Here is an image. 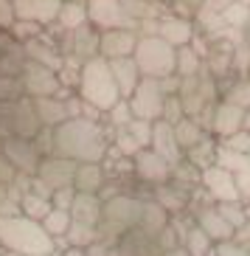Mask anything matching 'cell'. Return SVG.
I'll use <instances>...</instances> for the list:
<instances>
[{
    "instance_id": "obj_44",
    "label": "cell",
    "mask_w": 250,
    "mask_h": 256,
    "mask_svg": "<svg viewBox=\"0 0 250 256\" xmlns=\"http://www.w3.org/2000/svg\"><path fill=\"white\" fill-rule=\"evenodd\" d=\"M245 206H248V220H250V203H245Z\"/></svg>"
},
{
    "instance_id": "obj_13",
    "label": "cell",
    "mask_w": 250,
    "mask_h": 256,
    "mask_svg": "<svg viewBox=\"0 0 250 256\" xmlns=\"http://www.w3.org/2000/svg\"><path fill=\"white\" fill-rule=\"evenodd\" d=\"M138 34L132 28H104L99 31V56L107 62L127 60L135 54Z\"/></svg>"
},
{
    "instance_id": "obj_40",
    "label": "cell",
    "mask_w": 250,
    "mask_h": 256,
    "mask_svg": "<svg viewBox=\"0 0 250 256\" xmlns=\"http://www.w3.org/2000/svg\"><path fill=\"white\" fill-rule=\"evenodd\" d=\"M217 256H250V254H248V248L236 245L234 240H228V242H220V245H217Z\"/></svg>"
},
{
    "instance_id": "obj_38",
    "label": "cell",
    "mask_w": 250,
    "mask_h": 256,
    "mask_svg": "<svg viewBox=\"0 0 250 256\" xmlns=\"http://www.w3.org/2000/svg\"><path fill=\"white\" fill-rule=\"evenodd\" d=\"M234 178H236V188H239L242 203H250V164L245 166V169H239Z\"/></svg>"
},
{
    "instance_id": "obj_34",
    "label": "cell",
    "mask_w": 250,
    "mask_h": 256,
    "mask_svg": "<svg viewBox=\"0 0 250 256\" xmlns=\"http://www.w3.org/2000/svg\"><path fill=\"white\" fill-rule=\"evenodd\" d=\"M23 96H25V90H23L20 76H0V102L3 104H11V102H17Z\"/></svg>"
},
{
    "instance_id": "obj_9",
    "label": "cell",
    "mask_w": 250,
    "mask_h": 256,
    "mask_svg": "<svg viewBox=\"0 0 250 256\" xmlns=\"http://www.w3.org/2000/svg\"><path fill=\"white\" fill-rule=\"evenodd\" d=\"M20 82H23L25 96H31V98L62 96V79H59V74L51 70V68H45V65H39V62H31L28 60L23 76H20Z\"/></svg>"
},
{
    "instance_id": "obj_35",
    "label": "cell",
    "mask_w": 250,
    "mask_h": 256,
    "mask_svg": "<svg viewBox=\"0 0 250 256\" xmlns=\"http://www.w3.org/2000/svg\"><path fill=\"white\" fill-rule=\"evenodd\" d=\"M107 118H110V124H113L115 130H124L129 124V121L135 118V116H132V107H129V102L127 98H121V102H118V104L113 107V110H107Z\"/></svg>"
},
{
    "instance_id": "obj_18",
    "label": "cell",
    "mask_w": 250,
    "mask_h": 256,
    "mask_svg": "<svg viewBox=\"0 0 250 256\" xmlns=\"http://www.w3.org/2000/svg\"><path fill=\"white\" fill-rule=\"evenodd\" d=\"M34 102V110H37V118L42 121V127H59L62 121L73 118L70 113V102L62 96H39V98H31Z\"/></svg>"
},
{
    "instance_id": "obj_19",
    "label": "cell",
    "mask_w": 250,
    "mask_h": 256,
    "mask_svg": "<svg viewBox=\"0 0 250 256\" xmlns=\"http://www.w3.org/2000/svg\"><path fill=\"white\" fill-rule=\"evenodd\" d=\"M107 183V172L101 160H84L76 164V174H73V188L84 192V194H101Z\"/></svg>"
},
{
    "instance_id": "obj_22",
    "label": "cell",
    "mask_w": 250,
    "mask_h": 256,
    "mask_svg": "<svg viewBox=\"0 0 250 256\" xmlns=\"http://www.w3.org/2000/svg\"><path fill=\"white\" fill-rule=\"evenodd\" d=\"M23 51H25V56H28L31 62H39V65H45V68L56 70V74H59L62 65H65V56H62L59 48H53L51 42H45V40H39V37L25 40Z\"/></svg>"
},
{
    "instance_id": "obj_26",
    "label": "cell",
    "mask_w": 250,
    "mask_h": 256,
    "mask_svg": "<svg viewBox=\"0 0 250 256\" xmlns=\"http://www.w3.org/2000/svg\"><path fill=\"white\" fill-rule=\"evenodd\" d=\"M205 136H208V127H203V121H200V118L183 116L180 121H175V138H177V144H180L183 152L194 150Z\"/></svg>"
},
{
    "instance_id": "obj_43",
    "label": "cell",
    "mask_w": 250,
    "mask_h": 256,
    "mask_svg": "<svg viewBox=\"0 0 250 256\" xmlns=\"http://www.w3.org/2000/svg\"><path fill=\"white\" fill-rule=\"evenodd\" d=\"M245 130L250 132V110H248V118H245Z\"/></svg>"
},
{
    "instance_id": "obj_41",
    "label": "cell",
    "mask_w": 250,
    "mask_h": 256,
    "mask_svg": "<svg viewBox=\"0 0 250 256\" xmlns=\"http://www.w3.org/2000/svg\"><path fill=\"white\" fill-rule=\"evenodd\" d=\"M234 242H236V245H242V248H245V245H250V220L234 231Z\"/></svg>"
},
{
    "instance_id": "obj_45",
    "label": "cell",
    "mask_w": 250,
    "mask_h": 256,
    "mask_svg": "<svg viewBox=\"0 0 250 256\" xmlns=\"http://www.w3.org/2000/svg\"><path fill=\"white\" fill-rule=\"evenodd\" d=\"M245 248H248V254H250V245H245Z\"/></svg>"
},
{
    "instance_id": "obj_23",
    "label": "cell",
    "mask_w": 250,
    "mask_h": 256,
    "mask_svg": "<svg viewBox=\"0 0 250 256\" xmlns=\"http://www.w3.org/2000/svg\"><path fill=\"white\" fill-rule=\"evenodd\" d=\"M110 70H113V76H115V84H118L121 98L132 96V93H135V88L141 84V79H144L132 56H127V60H113V62H110Z\"/></svg>"
},
{
    "instance_id": "obj_16",
    "label": "cell",
    "mask_w": 250,
    "mask_h": 256,
    "mask_svg": "<svg viewBox=\"0 0 250 256\" xmlns=\"http://www.w3.org/2000/svg\"><path fill=\"white\" fill-rule=\"evenodd\" d=\"M191 217H194V222H197L217 245L234 240V228L228 226V220L222 217L220 208H217V203H211V200H208L205 206H197V211H191Z\"/></svg>"
},
{
    "instance_id": "obj_5",
    "label": "cell",
    "mask_w": 250,
    "mask_h": 256,
    "mask_svg": "<svg viewBox=\"0 0 250 256\" xmlns=\"http://www.w3.org/2000/svg\"><path fill=\"white\" fill-rule=\"evenodd\" d=\"M132 107V116L144 121H158L163 118V104H166V90L160 79H141V84L135 88V93L127 98Z\"/></svg>"
},
{
    "instance_id": "obj_14",
    "label": "cell",
    "mask_w": 250,
    "mask_h": 256,
    "mask_svg": "<svg viewBox=\"0 0 250 256\" xmlns=\"http://www.w3.org/2000/svg\"><path fill=\"white\" fill-rule=\"evenodd\" d=\"M113 248H115V256H163L158 234H149L138 226L124 231Z\"/></svg>"
},
{
    "instance_id": "obj_7",
    "label": "cell",
    "mask_w": 250,
    "mask_h": 256,
    "mask_svg": "<svg viewBox=\"0 0 250 256\" xmlns=\"http://www.w3.org/2000/svg\"><path fill=\"white\" fill-rule=\"evenodd\" d=\"M3 158L14 166V172L23 174H37L39 160H42V152L37 150V141L34 138H20V136H6L3 138Z\"/></svg>"
},
{
    "instance_id": "obj_28",
    "label": "cell",
    "mask_w": 250,
    "mask_h": 256,
    "mask_svg": "<svg viewBox=\"0 0 250 256\" xmlns=\"http://www.w3.org/2000/svg\"><path fill=\"white\" fill-rule=\"evenodd\" d=\"M56 23H59L62 31H76L82 26H87V3L84 0H65Z\"/></svg>"
},
{
    "instance_id": "obj_6",
    "label": "cell",
    "mask_w": 250,
    "mask_h": 256,
    "mask_svg": "<svg viewBox=\"0 0 250 256\" xmlns=\"http://www.w3.org/2000/svg\"><path fill=\"white\" fill-rule=\"evenodd\" d=\"M87 3V23L93 28H138V23L127 14L121 0H84Z\"/></svg>"
},
{
    "instance_id": "obj_3",
    "label": "cell",
    "mask_w": 250,
    "mask_h": 256,
    "mask_svg": "<svg viewBox=\"0 0 250 256\" xmlns=\"http://www.w3.org/2000/svg\"><path fill=\"white\" fill-rule=\"evenodd\" d=\"M141 211H144V200H141V197L127 194V192L110 194L104 200V208H101L99 240L104 242V245H115L124 231H129V228L138 226Z\"/></svg>"
},
{
    "instance_id": "obj_21",
    "label": "cell",
    "mask_w": 250,
    "mask_h": 256,
    "mask_svg": "<svg viewBox=\"0 0 250 256\" xmlns=\"http://www.w3.org/2000/svg\"><path fill=\"white\" fill-rule=\"evenodd\" d=\"M158 37H163L169 46L175 48H183V46H191L194 40V26L186 20V17H163L158 20Z\"/></svg>"
},
{
    "instance_id": "obj_11",
    "label": "cell",
    "mask_w": 250,
    "mask_h": 256,
    "mask_svg": "<svg viewBox=\"0 0 250 256\" xmlns=\"http://www.w3.org/2000/svg\"><path fill=\"white\" fill-rule=\"evenodd\" d=\"M245 118H248V110H242L239 104H231V102H217L208 116V132H214L217 138H231L236 136L239 130H245Z\"/></svg>"
},
{
    "instance_id": "obj_12",
    "label": "cell",
    "mask_w": 250,
    "mask_h": 256,
    "mask_svg": "<svg viewBox=\"0 0 250 256\" xmlns=\"http://www.w3.org/2000/svg\"><path fill=\"white\" fill-rule=\"evenodd\" d=\"M132 169H135V178L141 183H149V186H160V183H169L172 180V169L175 166L169 164L163 155H158V152L152 150H141L132 158Z\"/></svg>"
},
{
    "instance_id": "obj_10",
    "label": "cell",
    "mask_w": 250,
    "mask_h": 256,
    "mask_svg": "<svg viewBox=\"0 0 250 256\" xmlns=\"http://www.w3.org/2000/svg\"><path fill=\"white\" fill-rule=\"evenodd\" d=\"M73 174H76V160L62 158V155H48L39 160L37 180L48 192H59V188H73Z\"/></svg>"
},
{
    "instance_id": "obj_30",
    "label": "cell",
    "mask_w": 250,
    "mask_h": 256,
    "mask_svg": "<svg viewBox=\"0 0 250 256\" xmlns=\"http://www.w3.org/2000/svg\"><path fill=\"white\" fill-rule=\"evenodd\" d=\"M70 222H73L70 211L68 208H56V206H53L45 217H42V228H45L48 234H68Z\"/></svg>"
},
{
    "instance_id": "obj_17",
    "label": "cell",
    "mask_w": 250,
    "mask_h": 256,
    "mask_svg": "<svg viewBox=\"0 0 250 256\" xmlns=\"http://www.w3.org/2000/svg\"><path fill=\"white\" fill-rule=\"evenodd\" d=\"M65 0H14L17 20H31L39 26H51L59 17V8Z\"/></svg>"
},
{
    "instance_id": "obj_32",
    "label": "cell",
    "mask_w": 250,
    "mask_h": 256,
    "mask_svg": "<svg viewBox=\"0 0 250 256\" xmlns=\"http://www.w3.org/2000/svg\"><path fill=\"white\" fill-rule=\"evenodd\" d=\"M68 234H70V242H73V245H79V248H90L93 242H99V228H96V226L70 222Z\"/></svg>"
},
{
    "instance_id": "obj_25",
    "label": "cell",
    "mask_w": 250,
    "mask_h": 256,
    "mask_svg": "<svg viewBox=\"0 0 250 256\" xmlns=\"http://www.w3.org/2000/svg\"><path fill=\"white\" fill-rule=\"evenodd\" d=\"M169 226H172V214H169L155 197H146L144 211H141V220H138V228H144V231H149V234H160Z\"/></svg>"
},
{
    "instance_id": "obj_27",
    "label": "cell",
    "mask_w": 250,
    "mask_h": 256,
    "mask_svg": "<svg viewBox=\"0 0 250 256\" xmlns=\"http://www.w3.org/2000/svg\"><path fill=\"white\" fill-rule=\"evenodd\" d=\"M155 200H158L163 208L169 211V214H183V211L189 208V200L191 194L189 192H183L180 186H175V183H160V186H155Z\"/></svg>"
},
{
    "instance_id": "obj_46",
    "label": "cell",
    "mask_w": 250,
    "mask_h": 256,
    "mask_svg": "<svg viewBox=\"0 0 250 256\" xmlns=\"http://www.w3.org/2000/svg\"><path fill=\"white\" fill-rule=\"evenodd\" d=\"M248 48H250V37H248Z\"/></svg>"
},
{
    "instance_id": "obj_1",
    "label": "cell",
    "mask_w": 250,
    "mask_h": 256,
    "mask_svg": "<svg viewBox=\"0 0 250 256\" xmlns=\"http://www.w3.org/2000/svg\"><path fill=\"white\" fill-rule=\"evenodd\" d=\"M53 155L70 158L76 164L84 160H101L107 155L104 130L87 116H73L53 127Z\"/></svg>"
},
{
    "instance_id": "obj_2",
    "label": "cell",
    "mask_w": 250,
    "mask_h": 256,
    "mask_svg": "<svg viewBox=\"0 0 250 256\" xmlns=\"http://www.w3.org/2000/svg\"><path fill=\"white\" fill-rule=\"evenodd\" d=\"M76 90H79V98H82L84 104H90L93 110H99V113L113 110V107L121 102V93H118L115 76H113V70H110V62L101 60V56H93V60H87L82 65Z\"/></svg>"
},
{
    "instance_id": "obj_8",
    "label": "cell",
    "mask_w": 250,
    "mask_h": 256,
    "mask_svg": "<svg viewBox=\"0 0 250 256\" xmlns=\"http://www.w3.org/2000/svg\"><path fill=\"white\" fill-rule=\"evenodd\" d=\"M200 186L205 188V194H208L211 203H234V200H242L239 197V188H236L234 172H228V169H222L217 164L200 169Z\"/></svg>"
},
{
    "instance_id": "obj_4",
    "label": "cell",
    "mask_w": 250,
    "mask_h": 256,
    "mask_svg": "<svg viewBox=\"0 0 250 256\" xmlns=\"http://www.w3.org/2000/svg\"><path fill=\"white\" fill-rule=\"evenodd\" d=\"M132 60H135L141 76H146V79H160L163 82L169 76H175L177 48L169 46L166 40L158 37V34H144V37H138Z\"/></svg>"
},
{
    "instance_id": "obj_33",
    "label": "cell",
    "mask_w": 250,
    "mask_h": 256,
    "mask_svg": "<svg viewBox=\"0 0 250 256\" xmlns=\"http://www.w3.org/2000/svg\"><path fill=\"white\" fill-rule=\"evenodd\" d=\"M225 102H231V104H239L242 110H250V79L239 76V79H236V82L228 88Z\"/></svg>"
},
{
    "instance_id": "obj_39",
    "label": "cell",
    "mask_w": 250,
    "mask_h": 256,
    "mask_svg": "<svg viewBox=\"0 0 250 256\" xmlns=\"http://www.w3.org/2000/svg\"><path fill=\"white\" fill-rule=\"evenodd\" d=\"M17 14H14V0H0V28L8 31L14 26Z\"/></svg>"
},
{
    "instance_id": "obj_20",
    "label": "cell",
    "mask_w": 250,
    "mask_h": 256,
    "mask_svg": "<svg viewBox=\"0 0 250 256\" xmlns=\"http://www.w3.org/2000/svg\"><path fill=\"white\" fill-rule=\"evenodd\" d=\"M101 208H104V200L101 194H84V192H76L73 203H70V217L73 222H84V226H96L101 222Z\"/></svg>"
},
{
    "instance_id": "obj_36",
    "label": "cell",
    "mask_w": 250,
    "mask_h": 256,
    "mask_svg": "<svg viewBox=\"0 0 250 256\" xmlns=\"http://www.w3.org/2000/svg\"><path fill=\"white\" fill-rule=\"evenodd\" d=\"M8 34L17 40V42H25V40H34L42 34V26L39 23H31V20H14V26L8 28Z\"/></svg>"
},
{
    "instance_id": "obj_24",
    "label": "cell",
    "mask_w": 250,
    "mask_h": 256,
    "mask_svg": "<svg viewBox=\"0 0 250 256\" xmlns=\"http://www.w3.org/2000/svg\"><path fill=\"white\" fill-rule=\"evenodd\" d=\"M180 245L189 250L191 256H217V242H214L197 222H191V226L180 234Z\"/></svg>"
},
{
    "instance_id": "obj_31",
    "label": "cell",
    "mask_w": 250,
    "mask_h": 256,
    "mask_svg": "<svg viewBox=\"0 0 250 256\" xmlns=\"http://www.w3.org/2000/svg\"><path fill=\"white\" fill-rule=\"evenodd\" d=\"M217 208H220V214L228 220V226L234 228V231L248 222V206H245L242 200H234V203H217Z\"/></svg>"
},
{
    "instance_id": "obj_29",
    "label": "cell",
    "mask_w": 250,
    "mask_h": 256,
    "mask_svg": "<svg viewBox=\"0 0 250 256\" xmlns=\"http://www.w3.org/2000/svg\"><path fill=\"white\" fill-rule=\"evenodd\" d=\"M177 76H197L200 74V54L194 51L191 46H183L177 48Z\"/></svg>"
},
{
    "instance_id": "obj_37",
    "label": "cell",
    "mask_w": 250,
    "mask_h": 256,
    "mask_svg": "<svg viewBox=\"0 0 250 256\" xmlns=\"http://www.w3.org/2000/svg\"><path fill=\"white\" fill-rule=\"evenodd\" d=\"M231 26H245L250 20V8L245 6V3H231V6L225 8V14H222Z\"/></svg>"
},
{
    "instance_id": "obj_15",
    "label": "cell",
    "mask_w": 250,
    "mask_h": 256,
    "mask_svg": "<svg viewBox=\"0 0 250 256\" xmlns=\"http://www.w3.org/2000/svg\"><path fill=\"white\" fill-rule=\"evenodd\" d=\"M149 146L158 152V155H163L172 166L186 160V152L180 150V144H177V138H175V124H169V121H163V118L152 121V144Z\"/></svg>"
},
{
    "instance_id": "obj_42",
    "label": "cell",
    "mask_w": 250,
    "mask_h": 256,
    "mask_svg": "<svg viewBox=\"0 0 250 256\" xmlns=\"http://www.w3.org/2000/svg\"><path fill=\"white\" fill-rule=\"evenodd\" d=\"M163 256H191V254H189V250H186V248H183V245H177V248L166 250V254H163Z\"/></svg>"
}]
</instances>
